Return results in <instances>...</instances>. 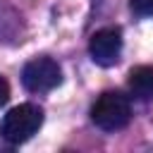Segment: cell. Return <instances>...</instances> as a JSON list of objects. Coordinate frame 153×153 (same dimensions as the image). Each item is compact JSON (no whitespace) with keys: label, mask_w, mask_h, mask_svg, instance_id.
<instances>
[{"label":"cell","mask_w":153,"mask_h":153,"mask_svg":"<svg viewBox=\"0 0 153 153\" xmlns=\"http://www.w3.org/2000/svg\"><path fill=\"white\" fill-rule=\"evenodd\" d=\"M91 120L103 131L124 129L131 120V103L120 91H105L91 105Z\"/></svg>","instance_id":"obj_1"},{"label":"cell","mask_w":153,"mask_h":153,"mask_svg":"<svg viewBox=\"0 0 153 153\" xmlns=\"http://www.w3.org/2000/svg\"><path fill=\"white\" fill-rule=\"evenodd\" d=\"M43 124V110L33 103L14 105L0 122V136L7 143H24L29 141Z\"/></svg>","instance_id":"obj_2"},{"label":"cell","mask_w":153,"mask_h":153,"mask_svg":"<svg viewBox=\"0 0 153 153\" xmlns=\"http://www.w3.org/2000/svg\"><path fill=\"white\" fill-rule=\"evenodd\" d=\"M22 84L31 93H48L62 84V69L53 57H33L22 69Z\"/></svg>","instance_id":"obj_3"},{"label":"cell","mask_w":153,"mask_h":153,"mask_svg":"<svg viewBox=\"0 0 153 153\" xmlns=\"http://www.w3.org/2000/svg\"><path fill=\"white\" fill-rule=\"evenodd\" d=\"M88 55L98 67H112L122 55V31L115 26L100 29L88 41Z\"/></svg>","instance_id":"obj_4"},{"label":"cell","mask_w":153,"mask_h":153,"mask_svg":"<svg viewBox=\"0 0 153 153\" xmlns=\"http://www.w3.org/2000/svg\"><path fill=\"white\" fill-rule=\"evenodd\" d=\"M129 93L136 100H153V65H139L127 76Z\"/></svg>","instance_id":"obj_5"},{"label":"cell","mask_w":153,"mask_h":153,"mask_svg":"<svg viewBox=\"0 0 153 153\" xmlns=\"http://www.w3.org/2000/svg\"><path fill=\"white\" fill-rule=\"evenodd\" d=\"M129 7L139 17H153V0H129Z\"/></svg>","instance_id":"obj_6"},{"label":"cell","mask_w":153,"mask_h":153,"mask_svg":"<svg viewBox=\"0 0 153 153\" xmlns=\"http://www.w3.org/2000/svg\"><path fill=\"white\" fill-rule=\"evenodd\" d=\"M7 100H10V84H7L5 76H0V108H2Z\"/></svg>","instance_id":"obj_7"}]
</instances>
